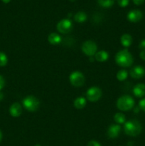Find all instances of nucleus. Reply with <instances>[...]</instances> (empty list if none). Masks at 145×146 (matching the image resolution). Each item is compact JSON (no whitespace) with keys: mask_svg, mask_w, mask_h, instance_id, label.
I'll list each match as a JSON object with an SVG mask.
<instances>
[{"mask_svg":"<svg viewBox=\"0 0 145 146\" xmlns=\"http://www.w3.org/2000/svg\"><path fill=\"white\" fill-rule=\"evenodd\" d=\"M115 62L119 66L129 67L134 62V58L131 53L128 50L124 49L119 51L115 56Z\"/></svg>","mask_w":145,"mask_h":146,"instance_id":"f257e3e1","label":"nucleus"},{"mask_svg":"<svg viewBox=\"0 0 145 146\" xmlns=\"http://www.w3.org/2000/svg\"><path fill=\"white\" fill-rule=\"evenodd\" d=\"M142 130V124L136 120H130L125 123L124 131L127 135L136 137L141 133Z\"/></svg>","mask_w":145,"mask_h":146,"instance_id":"f03ea898","label":"nucleus"},{"mask_svg":"<svg viewBox=\"0 0 145 146\" xmlns=\"http://www.w3.org/2000/svg\"><path fill=\"white\" fill-rule=\"evenodd\" d=\"M134 106V101L130 96L125 95L119 97L117 101V107L122 111H127L132 109Z\"/></svg>","mask_w":145,"mask_h":146,"instance_id":"7ed1b4c3","label":"nucleus"},{"mask_svg":"<svg viewBox=\"0 0 145 146\" xmlns=\"http://www.w3.org/2000/svg\"><path fill=\"white\" fill-rule=\"evenodd\" d=\"M23 106L28 111L34 112L39 108L40 102L34 96H28L23 100Z\"/></svg>","mask_w":145,"mask_h":146,"instance_id":"20e7f679","label":"nucleus"},{"mask_svg":"<svg viewBox=\"0 0 145 146\" xmlns=\"http://www.w3.org/2000/svg\"><path fill=\"white\" fill-rule=\"evenodd\" d=\"M70 82L73 86L81 87L85 84V76L80 71H74L70 75Z\"/></svg>","mask_w":145,"mask_h":146,"instance_id":"39448f33","label":"nucleus"},{"mask_svg":"<svg viewBox=\"0 0 145 146\" xmlns=\"http://www.w3.org/2000/svg\"><path fill=\"white\" fill-rule=\"evenodd\" d=\"M98 50L96 44L92 41H86L82 45V51L85 55L92 57L95 55Z\"/></svg>","mask_w":145,"mask_h":146,"instance_id":"423d86ee","label":"nucleus"},{"mask_svg":"<svg viewBox=\"0 0 145 146\" xmlns=\"http://www.w3.org/2000/svg\"><path fill=\"white\" fill-rule=\"evenodd\" d=\"M56 27L58 32L64 34H68L72 29V24L71 20L68 19H64L58 21Z\"/></svg>","mask_w":145,"mask_h":146,"instance_id":"0eeeda50","label":"nucleus"},{"mask_svg":"<svg viewBox=\"0 0 145 146\" xmlns=\"http://www.w3.org/2000/svg\"><path fill=\"white\" fill-rule=\"evenodd\" d=\"M87 98L91 102H96L102 96V91L100 88L93 86L90 88L87 91Z\"/></svg>","mask_w":145,"mask_h":146,"instance_id":"6e6552de","label":"nucleus"},{"mask_svg":"<svg viewBox=\"0 0 145 146\" xmlns=\"http://www.w3.org/2000/svg\"><path fill=\"white\" fill-rule=\"evenodd\" d=\"M129 74L132 78H134V79H139L144 76L145 69L142 66H136L131 68Z\"/></svg>","mask_w":145,"mask_h":146,"instance_id":"1a4fd4ad","label":"nucleus"},{"mask_svg":"<svg viewBox=\"0 0 145 146\" xmlns=\"http://www.w3.org/2000/svg\"><path fill=\"white\" fill-rule=\"evenodd\" d=\"M143 17V14L139 9H134L127 14L128 21L132 23H137L141 21Z\"/></svg>","mask_w":145,"mask_h":146,"instance_id":"9d476101","label":"nucleus"},{"mask_svg":"<svg viewBox=\"0 0 145 146\" xmlns=\"http://www.w3.org/2000/svg\"><path fill=\"white\" fill-rule=\"evenodd\" d=\"M120 131V125L118 124H112L107 130V135L109 138H116L119 136Z\"/></svg>","mask_w":145,"mask_h":146,"instance_id":"9b49d317","label":"nucleus"},{"mask_svg":"<svg viewBox=\"0 0 145 146\" xmlns=\"http://www.w3.org/2000/svg\"><path fill=\"white\" fill-rule=\"evenodd\" d=\"M22 113L21 106L18 103H14L10 106L9 113L13 117H18Z\"/></svg>","mask_w":145,"mask_h":146,"instance_id":"f8f14e48","label":"nucleus"},{"mask_svg":"<svg viewBox=\"0 0 145 146\" xmlns=\"http://www.w3.org/2000/svg\"><path fill=\"white\" fill-rule=\"evenodd\" d=\"M133 94L137 98H142L145 96V84H138L134 87Z\"/></svg>","mask_w":145,"mask_h":146,"instance_id":"ddd939ff","label":"nucleus"},{"mask_svg":"<svg viewBox=\"0 0 145 146\" xmlns=\"http://www.w3.org/2000/svg\"><path fill=\"white\" fill-rule=\"evenodd\" d=\"M48 41L52 45H57V44H59L61 42L62 38H61L59 34H55V33H51L48 36Z\"/></svg>","mask_w":145,"mask_h":146,"instance_id":"4468645a","label":"nucleus"},{"mask_svg":"<svg viewBox=\"0 0 145 146\" xmlns=\"http://www.w3.org/2000/svg\"><path fill=\"white\" fill-rule=\"evenodd\" d=\"M109 58V54L105 51H100L95 54V58L98 62H105Z\"/></svg>","mask_w":145,"mask_h":146,"instance_id":"2eb2a0df","label":"nucleus"},{"mask_svg":"<svg viewBox=\"0 0 145 146\" xmlns=\"http://www.w3.org/2000/svg\"><path fill=\"white\" fill-rule=\"evenodd\" d=\"M121 44L125 47H129L132 44V36L128 34H125L122 36L120 38Z\"/></svg>","mask_w":145,"mask_h":146,"instance_id":"dca6fc26","label":"nucleus"},{"mask_svg":"<svg viewBox=\"0 0 145 146\" xmlns=\"http://www.w3.org/2000/svg\"><path fill=\"white\" fill-rule=\"evenodd\" d=\"M86 105V100L83 97H78L74 101V106L77 109H82Z\"/></svg>","mask_w":145,"mask_h":146,"instance_id":"f3484780","label":"nucleus"},{"mask_svg":"<svg viewBox=\"0 0 145 146\" xmlns=\"http://www.w3.org/2000/svg\"><path fill=\"white\" fill-rule=\"evenodd\" d=\"M74 19L78 23H84L87 20V15L83 11H79L74 16Z\"/></svg>","mask_w":145,"mask_h":146,"instance_id":"a211bd4d","label":"nucleus"},{"mask_svg":"<svg viewBox=\"0 0 145 146\" xmlns=\"http://www.w3.org/2000/svg\"><path fill=\"white\" fill-rule=\"evenodd\" d=\"M114 120L117 124H122L125 122V115L122 113H117L114 116Z\"/></svg>","mask_w":145,"mask_h":146,"instance_id":"6ab92c4d","label":"nucleus"},{"mask_svg":"<svg viewBox=\"0 0 145 146\" xmlns=\"http://www.w3.org/2000/svg\"><path fill=\"white\" fill-rule=\"evenodd\" d=\"M98 4L104 8H109L115 3V0H98Z\"/></svg>","mask_w":145,"mask_h":146,"instance_id":"aec40b11","label":"nucleus"},{"mask_svg":"<svg viewBox=\"0 0 145 146\" xmlns=\"http://www.w3.org/2000/svg\"><path fill=\"white\" fill-rule=\"evenodd\" d=\"M128 76V72L125 70H120L117 72V78L118 81H123L125 79H127Z\"/></svg>","mask_w":145,"mask_h":146,"instance_id":"412c9836","label":"nucleus"},{"mask_svg":"<svg viewBox=\"0 0 145 146\" xmlns=\"http://www.w3.org/2000/svg\"><path fill=\"white\" fill-rule=\"evenodd\" d=\"M8 62V58L4 53L0 51V66H5Z\"/></svg>","mask_w":145,"mask_h":146,"instance_id":"4be33fe9","label":"nucleus"},{"mask_svg":"<svg viewBox=\"0 0 145 146\" xmlns=\"http://www.w3.org/2000/svg\"><path fill=\"white\" fill-rule=\"evenodd\" d=\"M129 0H117V3L121 7H126L129 4Z\"/></svg>","mask_w":145,"mask_h":146,"instance_id":"5701e85b","label":"nucleus"},{"mask_svg":"<svg viewBox=\"0 0 145 146\" xmlns=\"http://www.w3.org/2000/svg\"><path fill=\"white\" fill-rule=\"evenodd\" d=\"M139 107L141 110H142L143 111H145V98L139 101Z\"/></svg>","mask_w":145,"mask_h":146,"instance_id":"b1692460","label":"nucleus"},{"mask_svg":"<svg viewBox=\"0 0 145 146\" xmlns=\"http://www.w3.org/2000/svg\"><path fill=\"white\" fill-rule=\"evenodd\" d=\"M4 85H5V80L2 76L0 75V91L4 88Z\"/></svg>","mask_w":145,"mask_h":146,"instance_id":"393cba45","label":"nucleus"},{"mask_svg":"<svg viewBox=\"0 0 145 146\" xmlns=\"http://www.w3.org/2000/svg\"><path fill=\"white\" fill-rule=\"evenodd\" d=\"M139 49L142 50V51H145V39H143L140 43H139Z\"/></svg>","mask_w":145,"mask_h":146,"instance_id":"a878e982","label":"nucleus"},{"mask_svg":"<svg viewBox=\"0 0 145 146\" xmlns=\"http://www.w3.org/2000/svg\"><path fill=\"white\" fill-rule=\"evenodd\" d=\"M88 146H101V145L98 142V141H91L88 143Z\"/></svg>","mask_w":145,"mask_h":146,"instance_id":"bb28decb","label":"nucleus"},{"mask_svg":"<svg viewBox=\"0 0 145 146\" xmlns=\"http://www.w3.org/2000/svg\"><path fill=\"white\" fill-rule=\"evenodd\" d=\"M144 1L145 0H133V2L136 5H141L144 2Z\"/></svg>","mask_w":145,"mask_h":146,"instance_id":"cd10ccee","label":"nucleus"},{"mask_svg":"<svg viewBox=\"0 0 145 146\" xmlns=\"http://www.w3.org/2000/svg\"><path fill=\"white\" fill-rule=\"evenodd\" d=\"M139 57L141 58V59L145 61V51H141L140 54H139Z\"/></svg>","mask_w":145,"mask_h":146,"instance_id":"c85d7f7f","label":"nucleus"},{"mask_svg":"<svg viewBox=\"0 0 145 146\" xmlns=\"http://www.w3.org/2000/svg\"><path fill=\"white\" fill-rule=\"evenodd\" d=\"M1 1H2L4 3H5V4H8V3L10 2L11 0H1Z\"/></svg>","mask_w":145,"mask_h":146,"instance_id":"c756f323","label":"nucleus"},{"mask_svg":"<svg viewBox=\"0 0 145 146\" xmlns=\"http://www.w3.org/2000/svg\"><path fill=\"white\" fill-rule=\"evenodd\" d=\"M3 98H4V95H3L2 93L0 92V101H1L3 99Z\"/></svg>","mask_w":145,"mask_h":146,"instance_id":"7c9ffc66","label":"nucleus"},{"mask_svg":"<svg viewBox=\"0 0 145 146\" xmlns=\"http://www.w3.org/2000/svg\"><path fill=\"white\" fill-rule=\"evenodd\" d=\"M1 139H2V133L0 131V142L1 141Z\"/></svg>","mask_w":145,"mask_h":146,"instance_id":"2f4dec72","label":"nucleus"},{"mask_svg":"<svg viewBox=\"0 0 145 146\" xmlns=\"http://www.w3.org/2000/svg\"><path fill=\"white\" fill-rule=\"evenodd\" d=\"M70 1H75V0H70Z\"/></svg>","mask_w":145,"mask_h":146,"instance_id":"473e14b6","label":"nucleus"},{"mask_svg":"<svg viewBox=\"0 0 145 146\" xmlns=\"http://www.w3.org/2000/svg\"><path fill=\"white\" fill-rule=\"evenodd\" d=\"M36 146H41V145H36Z\"/></svg>","mask_w":145,"mask_h":146,"instance_id":"72a5a7b5","label":"nucleus"}]
</instances>
